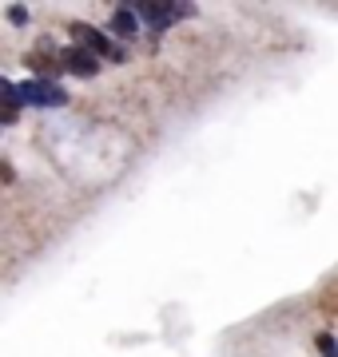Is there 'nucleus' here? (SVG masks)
Returning <instances> with one entry per match:
<instances>
[{
  "label": "nucleus",
  "mask_w": 338,
  "mask_h": 357,
  "mask_svg": "<svg viewBox=\"0 0 338 357\" xmlns=\"http://www.w3.org/2000/svg\"><path fill=\"white\" fill-rule=\"evenodd\" d=\"M20 100L32 103V107H60V103L68 100V91L60 88V84H52V79L32 76L28 84H20Z\"/></svg>",
  "instance_id": "1"
},
{
  "label": "nucleus",
  "mask_w": 338,
  "mask_h": 357,
  "mask_svg": "<svg viewBox=\"0 0 338 357\" xmlns=\"http://www.w3.org/2000/svg\"><path fill=\"white\" fill-rule=\"evenodd\" d=\"M68 32H72V40H76V48H88V52H96V56H108L112 60V52H116V44H108V36L104 32H96L91 24H68Z\"/></svg>",
  "instance_id": "2"
},
{
  "label": "nucleus",
  "mask_w": 338,
  "mask_h": 357,
  "mask_svg": "<svg viewBox=\"0 0 338 357\" xmlns=\"http://www.w3.org/2000/svg\"><path fill=\"white\" fill-rule=\"evenodd\" d=\"M60 68H68L72 76H96L100 72V60H96V52H88V48H68L64 56H60Z\"/></svg>",
  "instance_id": "3"
},
{
  "label": "nucleus",
  "mask_w": 338,
  "mask_h": 357,
  "mask_svg": "<svg viewBox=\"0 0 338 357\" xmlns=\"http://www.w3.org/2000/svg\"><path fill=\"white\" fill-rule=\"evenodd\" d=\"M0 100H4V123H16V112H20V88L16 84H0Z\"/></svg>",
  "instance_id": "4"
},
{
  "label": "nucleus",
  "mask_w": 338,
  "mask_h": 357,
  "mask_svg": "<svg viewBox=\"0 0 338 357\" xmlns=\"http://www.w3.org/2000/svg\"><path fill=\"white\" fill-rule=\"evenodd\" d=\"M112 32H116V36H131V32H135V8H116Z\"/></svg>",
  "instance_id": "5"
},
{
  "label": "nucleus",
  "mask_w": 338,
  "mask_h": 357,
  "mask_svg": "<svg viewBox=\"0 0 338 357\" xmlns=\"http://www.w3.org/2000/svg\"><path fill=\"white\" fill-rule=\"evenodd\" d=\"M318 349H323V357H338V345L330 333H318Z\"/></svg>",
  "instance_id": "6"
},
{
  "label": "nucleus",
  "mask_w": 338,
  "mask_h": 357,
  "mask_svg": "<svg viewBox=\"0 0 338 357\" xmlns=\"http://www.w3.org/2000/svg\"><path fill=\"white\" fill-rule=\"evenodd\" d=\"M8 20H13V24H28V8L24 4H13V8H8Z\"/></svg>",
  "instance_id": "7"
}]
</instances>
